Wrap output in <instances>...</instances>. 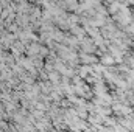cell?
I'll return each mask as SVG.
<instances>
[{
    "label": "cell",
    "instance_id": "cell-1",
    "mask_svg": "<svg viewBox=\"0 0 134 132\" xmlns=\"http://www.w3.org/2000/svg\"><path fill=\"white\" fill-rule=\"evenodd\" d=\"M81 61H84V62H87V64L97 62V59H95L94 56H89V55H81Z\"/></svg>",
    "mask_w": 134,
    "mask_h": 132
},
{
    "label": "cell",
    "instance_id": "cell-2",
    "mask_svg": "<svg viewBox=\"0 0 134 132\" xmlns=\"http://www.w3.org/2000/svg\"><path fill=\"white\" fill-rule=\"evenodd\" d=\"M112 62H114V59H112V58H109V56L103 58V64H106V65H111Z\"/></svg>",
    "mask_w": 134,
    "mask_h": 132
}]
</instances>
